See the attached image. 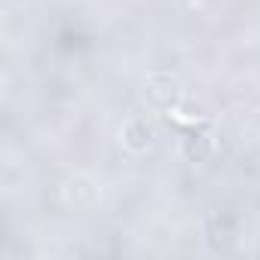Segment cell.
<instances>
[{"label": "cell", "instance_id": "obj_1", "mask_svg": "<svg viewBox=\"0 0 260 260\" xmlns=\"http://www.w3.org/2000/svg\"><path fill=\"white\" fill-rule=\"evenodd\" d=\"M122 135H125V144L132 147V150H141V147H147V144H150L153 128L147 125V119H128Z\"/></svg>", "mask_w": 260, "mask_h": 260}]
</instances>
